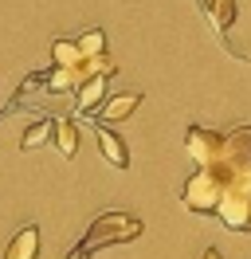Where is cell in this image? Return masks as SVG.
<instances>
[{"mask_svg": "<svg viewBox=\"0 0 251 259\" xmlns=\"http://www.w3.org/2000/svg\"><path fill=\"white\" fill-rule=\"evenodd\" d=\"M141 236V220L138 216H130V212H102V216H94L91 228H87V236L71 247V255L67 259H91L98 247H110V243H130Z\"/></svg>", "mask_w": 251, "mask_h": 259, "instance_id": "1", "label": "cell"}, {"mask_svg": "<svg viewBox=\"0 0 251 259\" xmlns=\"http://www.w3.org/2000/svg\"><path fill=\"white\" fill-rule=\"evenodd\" d=\"M228 185H239V177L251 169V126H235L224 134V146H220V161L212 165Z\"/></svg>", "mask_w": 251, "mask_h": 259, "instance_id": "2", "label": "cell"}, {"mask_svg": "<svg viewBox=\"0 0 251 259\" xmlns=\"http://www.w3.org/2000/svg\"><path fill=\"white\" fill-rule=\"evenodd\" d=\"M224 189H228V181L220 177L216 169H196V173L185 181L181 204H185L188 212H200V216H208V212H216V208H220Z\"/></svg>", "mask_w": 251, "mask_h": 259, "instance_id": "3", "label": "cell"}, {"mask_svg": "<svg viewBox=\"0 0 251 259\" xmlns=\"http://www.w3.org/2000/svg\"><path fill=\"white\" fill-rule=\"evenodd\" d=\"M216 216H220V224L228 228V232H251V189L228 185Z\"/></svg>", "mask_w": 251, "mask_h": 259, "instance_id": "4", "label": "cell"}, {"mask_svg": "<svg viewBox=\"0 0 251 259\" xmlns=\"http://www.w3.org/2000/svg\"><path fill=\"white\" fill-rule=\"evenodd\" d=\"M220 146H224V134L204 130V126H188V134H185V153L196 161V169H212V165L220 161Z\"/></svg>", "mask_w": 251, "mask_h": 259, "instance_id": "5", "label": "cell"}, {"mask_svg": "<svg viewBox=\"0 0 251 259\" xmlns=\"http://www.w3.org/2000/svg\"><path fill=\"white\" fill-rule=\"evenodd\" d=\"M114 79V75H91L87 82H78L75 87V118H82V114H91V110H98L102 102H106V82Z\"/></svg>", "mask_w": 251, "mask_h": 259, "instance_id": "6", "label": "cell"}, {"mask_svg": "<svg viewBox=\"0 0 251 259\" xmlns=\"http://www.w3.org/2000/svg\"><path fill=\"white\" fill-rule=\"evenodd\" d=\"M138 106H141V95H138V91H118V95H110L94 114H98V122H122V118H130Z\"/></svg>", "mask_w": 251, "mask_h": 259, "instance_id": "7", "label": "cell"}, {"mask_svg": "<svg viewBox=\"0 0 251 259\" xmlns=\"http://www.w3.org/2000/svg\"><path fill=\"white\" fill-rule=\"evenodd\" d=\"M98 149H102V157H106L114 169H130V149H126V142L110 130V122H98Z\"/></svg>", "mask_w": 251, "mask_h": 259, "instance_id": "8", "label": "cell"}, {"mask_svg": "<svg viewBox=\"0 0 251 259\" xmlns=\"http://www.w3.org/2000/svg\"><path fill=\"white\" fill-rule=\"evenodd\" d=\"M35 251H39V228H35V224H24V228L12 236V243H8L4 259H35Z\"/></svg>", "mask_w": 251, "mask_h": 259, "instance_id": "9", "label": "cell"}, {"mask_svg": "<svg viewBox=\"0 0 251 259\" xmlns=\"http://www.w3.org/2000/svg\"><path fill=\"white\" fill-rule=\"evenodd\" d=\"M204 12H208V20L216 24V35L228 44V32H232V24H235V0H208Z\"/></svg>", "mask_w": 251, "mask_h": 259, "instance_id": "10", "label": "cell"}, {"mask_svg": "<svg viewBox=\"0 0 251 259\" xmlns=\"http://www.w3.org/2000/svg\"><path fill=\"white\" fill-rule=\"evenodd\" d=\"M55 146H59L63 157H75V153H78V118H75V114L55 118Z\"/></svg>", "mask_w": 251, "mask_h": 259, "instance_id": "11", "label": "cell"}, {"mask_svg": "<svg viewBox=\"0 0 251 259\" xmlns=\"http://www.w3.org/2000/svg\"><path fill=\"white\" fill-rule=\"evenodd\" d=\"M82 59H87V55H82V48H78V39H55V44H51V63L75 71Z\"/></svg>", "mask_w": 251, "mask_h": 259, "instance_id": "12", "label": "cell"}, {"mask_svg": "<svg viewBox=\"0 0 251 259\" xmlns=\"http://www.w3.org/2000/svg\"><path fill=\"white\" fill-rule=\"evenodd\" d=\"M47 138H55V118H39V122H31L24 130V138H20V149H35L44 146Z\"/></svg>", "mask_w": 251, "mask_h": 259, "instance_id": "13", "label": "cell"}, {"mask_svg": "<svg viewBox=\"0 0 251 259\" xmlns=\"http://www.w3.org/2000/svg\"><path fill=\"white\" fill-rule=\"evenodd\" d=\"M78 48H82V55H106V32H102V28L82 32L78 35Z\"/></svg>", "mask_w": 251, "mask_h": 259, "instance_id": "14", "label": "cell"}, {"mask_svg": "<svg viewBox=\"0 0 251 259\" xmlns=\"http://www.w3.org/2000/svg\"><path fill=\"white\" fill-rule=\"evenodd\" d=\"M200 259H220V251H216V247H208V251H204Z\"/></svg>", "mask_w": 251, "mask_h": 259, "instance_id": "15", "label": "cell"}, {"mask_svg": "<svg viewBox=\"0 0 251 259\" xmlns=\"http://www.w3.org/2000/svg\"><path fill=\"white\" fill-rule=\"evenodd\" d=\"M239 185H243V189H251V169L243 173V177H239Z\"/></svg>", "mask_w": 251, "mask_h": 259, "instance_id": "16", "label": "cell"}]
</instances>
